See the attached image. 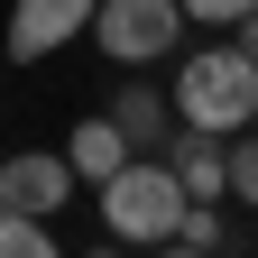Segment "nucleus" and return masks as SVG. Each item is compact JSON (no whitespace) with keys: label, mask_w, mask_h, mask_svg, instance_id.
<instances>
[{"label":"nucleus","mask_w":258,"mask_h":258,"mask_svg":"<svg viewBox=\"0 0 258 258\" xmlns=\"http://www.w3.org/2000/svg\"><path fill=\"white\" fill-rule=\"evenodd\" d=\"M240 46H249V55H258V10H249V19H240Z\"/></svg>","instance_id":"f8f14e48"},{"label":"nucleus","mask_w":258,"mask_h":258,"mask_svg":"<svg viewBox=\"0 0 258 258\" xmlns=\"http://www.w3.org/2000/svg\"><path fill=\"white\" fill-rule=\"evenodd\" d=\"M74 184H83V175H74V157H55V148H19V157H0V203H10V212L55 221Z\"/></svg>","instance_id":"20e7f679"},{"label":"nucleus","mask_w":258,"mask_h":258,"mask_svg":"<svg viewBox=\"0 0 258 258\" xmlns=\"http://www.w3.org/2000/svg\"><path fill=\"white\" fill-rule=\"evenodd\" d=\"M64 157H74V175H83V184H102V175H120L139 148H129V139H120V120L102 111V120H83L74 139H64Z\"/></svg>","instance_id":"6e6552de"},{"label":"nucleus","mask_w":258,"mask_h":258,"mask_svg":"<svg viewBox=\"0 0 258 258\" xmlns=\"http://www.w3.org/2000/svg\"><path fill=\"white\" fill-rule=\"evenodd\" d=\"M111 120H120V139L148 157V148H166V139H175V92H148V83H129L120 102H111Z\"/></svg>","instance_id":"0eeeda50"},{"label":"nucleus","mask_w":258,"mask_h":258,"mask_svg":"<svg viewBox=\"0 0 258 258\" xmlns=\"http://www.w3.org/2000/svg\"><path fill=\"white\" fill-rule=\"evenodd\" d=\"M249 111H258V55L249 46H194L175 64V120L231 139V129H249Z\"/></svg>","instance_id":"f257e3e1"},{"label":"nucleus","mask_w":258,"mask_h":258,"mask_svg":"<svg viewBox=\"0 0 258 258\" xmlns=\"http://www.w3.org/2000/svg\"><path fill=\"white\" fill-rule=\"evenodd\" d=\"M92 37L111 64H157L184 37V0H92Z\"/></svg>","instance_id":"7ed1b4c3"},{"label":"nucleus","mask_w":258,"mask_h":258,"mask_svg":"<svg viewBox=\"0 0 258 258\" xmlns=\"http://www.w3.org/2000/svg\"><path fill=\"white\" fill-rule=\"evenodd\" d=\"M249 129H258V111H249Z\"/></svg>","instance_id":"ddd939ff"},{"label":"nucleus","mask_w":258,"mask_h":258,"mask_svg":"<svg viewBox=\"0 0 258 258\" xmlns=\"http://www.w3.org/2000/svg\"><path fill=\"white\" fill-rule=\"evenodd\" d=\"M92 194H102L111 240H129V249H166V231H175V221H184V203H194V194L175 184V166H166V157H129V166H120V175H102Z\"/></svg>","instance_id":"f03ea898"},{"label":"nucleus","mask_w":258,"mask_h":258,"mask_svg":"<svg viewBox=\"0 0 258 258\" xmlns=\"http://www.w3.org/2000/svg\"><path fill=\"white\" fill-rule=\"evenodd\" d=\"M258 10V0H184V19H203V28H240Z\"/></svg>","instance_id":"9b49d317"},{"label":"nucleus","mask_w":258,"mask_h":258,"mask_svg":"<svg viewBox=\"0 0 258 258\" xmlns=\"http://www.w3.org/2000/svg\"><path fill=\"white\" fill-rule=\"evenodd\" d=\"M175 166V184L194 194V203H212V194H231V148H221V129H194V120H175V139L157 148Z\"/></svg>","instance_id":"423d86ee"},{"label":"nucleus","mask_w":258,"mask_h":258,"mask_svg":"<svg viewBox=\"0 0 258 258\" xmlns=\"http://www.w3.org/2000/svg\"><path fill=\"white\" fill-rule=\"evenodd\" d=\"M55 249V221H37V212H10L0 203V258H46Z\"/></svg>","instance_id":"1a4fd4ad"},{"label":"nucleus","mask_w":258,"mask_h":258,"mask_svg":"<svg viewBox=\"0 0 258 258\" xmlns=\"http://www.w3.org/2000/svg\"><path fill=\"white\" fill-rule=\"evenodd\" d=\"M231 194L258 203V129H231Z\"/></svg>","instance_id":"9d476101"},{"label":"nucleus","mask_w":258,"mask_h":258,"mask_svg":"<svg viewBox=\"0 0 258 258\" xmlns=\"http://www.w3.org/2000/svg\"><path fill=\"white\" fill-rule=\"evenodd\" d=\"M83 28H92V0H10V55L19 64L55 55L64 37H83Z\"/></svg>","instance_id":"39448f33"}]
</instances>
